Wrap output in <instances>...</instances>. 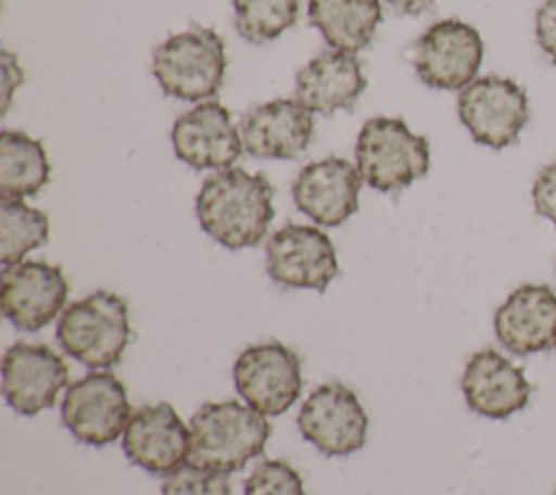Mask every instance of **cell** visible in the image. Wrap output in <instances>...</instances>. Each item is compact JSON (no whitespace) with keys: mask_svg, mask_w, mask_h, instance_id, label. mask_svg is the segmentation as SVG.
Segmentation results:
<instances>
[{"mask_svg":"<svg viewBox=\"0 0 556 495\" xmlns=\"http://www.w3.org/2000/svg\"><path fill=\"white\" fill-rule=\"evenodd\" d=\"M274 187L263 174L228 167L211 174L195 195L202 230L228 250L254 248L274 219Z\"/></svg>","mask_w":556,"mask_h":495,"instance_id":"6da1fadb","label":"cell"},{"mask_svg":"<svg viewBox=\"0 0 556 495\" xmlns=\"http://www.w3.org/2000/svg\"><path fill=\"white\" fill-rule=\"evenodd\" d=\"M226 65L222 35L200 24L169 35L152 52V76L161 91L185 102L213 100L224 85Z\"/></svg>","mask_w":556,"mask_h":495,"instance_id":"7a4b0ae2","label":"cell"},{"mask_svg":"<svg viewBox=\"0 0 556 495\" xmlns=\"http://www.w3.org/2000/svg\"><path fill=\"white\" fill-rule=\"evenodd\" d=\"M191 460L235 473L256 458L271 434L267 417L245 402H206L191 421Z\"/></svg>","mask_w":556,"mask_h":495,"instance_id":"3957f363","label":"cell"},{"mask_svg":"<svg viewBox=\"0 0 556 495\" xmlns=\"http://www.w3.org/2000/svg\"><path fill=\"white\" fill-rule=\"evenodd\" d=\"M56 341L65 354L91 369L117 365L130 341L126 300L100 289L72 302L56 321Z\"/></svg>","mask_w":556,"mask_h":495,"instance_id":"277c9868","label":"cell"},{"mask_svg":"<svg viewBox=\"0 0 556 495\" xmlns=\"http://www.w3.org/2000/svg\"><path fill=\"white\" fill-rule=\"evenodd\" d=\"M354 156L363 182L389 193L428 174L430 143L400 117H371L358 130Z\"/></svg>","mask_w":556,"mask_h":495,"instance_id":"5b68a950","label":"cell"},{"mask_svg":"<svg viewBox=\"0 0 556 495\" xmlns=\"http://www.w3.org/2000/svg\"><path fill=\"white\" fill-rule=\"evenodd\" d=\"M130 417L126 386L106 369H93L72 382L61 402L63 426L76 441L93 447H104L124 436Z\"/></svg>","mask_w":556,"mask_h":495,"instance_id":"8992f818","label":"cell"},{"mask_svg":"<svg viewBox=\"0 0 556 495\" xmlns=\"http://www.w3.org/2000/svg\"><path fill=\"white\" fill-rule=\"evenodd\" d=\"M456 111L473 141L493 150L510 145L530 119L526 89L513 78L495 74L469 82L458 93Z\"/></svg>","mask_w":556,"mask_h":495,"instance_id":"52a82bcc","label":"cell"},{"mask_svg":"<svg viewBox=\"0 0 556 495\" xmlns=\"http://www.w3.org/2000/svg\"><path fill=\"white\" fill-rule=\"evenodd\" d=\"M235 389L248 406L265 417L282 415L302 393V360L300 356L278 343L248 345L232 367Z\"/></svg>","mask_w":556,"mask_h":495,"instance_id":"ba28073f","label":"cell"},{"mask_svg":"<svg viewBox=\"0 0 556 495\" xmlns=\"http://www.w3.org/2000/svg\"><path fill=\"white\" fill-rule=\"evenodd\" d=\"M267 276L285 289H313L324 293L339 274L337 250L317 226L285 224L265 245Z\"/></svg>","mask_w":556,"mask_h":495,"instance_id":"9c48e42d","label":"cell"},{"mask_svg":"<svg viewBox=\"0 0 556 495\" xmlns=\"http://www.w3.org/2000/svg\"><path fill=\"white\" fill-rule=\"evenodd\" d=\"M484 43L480 33L456 17L439 20L415 43V72L432 89L463 91L478 78Z\"/></svg>","mask_w":556,"mask_h":495,"instance_id":"30bf717a","label":"cell"},{"mask_svg":"<svg viewBox=\"0 0 556 495\" xmlns=\"http://www.w3.org/2000/svg\"><path fill=\"white\" fill-rule=\"evenodd\" d=\"M298 428L321 454L348 456L365 445L369 417L352 389L341 382H326L304 399Z\"/></svg>","mask_w":556,"mask_h":495,"instance_id":"8fae6325","label":"cell"},{"mask_svg":"<svg viewBox=\"0 0 556 495\" xmlns=\"http://www.w3.org/2000/svg\"><path fill=\"white\" fill-rule=\"evenodd\" d=\"M70 295V282L59 265L22 261L2 269L0 306L4 317L20 330L37 332L54 321Z\"/></svg>","mask_w":556,"mask_h":495,"instance_id":"7c38bea8","label":"cell"},{"mask_svg":"<svg viewBox=\"0 0 556 495\" xmlns=\"http://www.w3.org/2000/svg\"><path fill=\"white\" fill-rule=\"evenodd\" d=\"M174 154L193 169H228L241 156L243 143L230 111L217 100H204L172 124Z\"/></svg>","mask_w":556,"mask_h":495,"instance_id":"4fadbf2b","label":"cell"},{"mask_svg":"<svg viewBox=\"0 0 556 495\" xmlns=\"http://www.w3.org/2000/svg\"><path fill=\"white\" fill-rule=\"evenodd\" d=\"M122 449L126 458L154 475H167L191 458V430L167 402L132 412Z\"/></svg>","mask_w":556,"mask_h":495,"instance_id":"5bb4252c","label":"cell"},{"mask_svg":"<svg viewBox=\"0 0 556 495\" xmlns=\"http://www.w3.org/2000/svg\"><path fill=\"white\" fill-rule=\"evenodd\" d=\"M67 386L65 360L43 343H13L2 356V395L20 415L52 408L59 391Z\"/></svg>","mask_w":556,"mask_h":495,"instance_id":"9a60e30c","label":"cell"},{"mask_svg":"<svg viewBox=\"0 0 556 495\" xmlns=\"http://www.w3.org/2000/svg\"><path fill=\"white\" fill-rule=\"evenodd\" d=\"M361 185L356 165L343 156H328L300 169L291 195L300 213L319 226L334 228L356 213Z\"/></svg>","mask_w":556,"mask_h":495,"instance_id":"2e32d148","label":"cell"},{"mask_svg":"<svg viewBox=\"0 0 556 495\" xmlns=\"http://www.w3.org/2000/svg\"><path fill=\"white\" fill-rule=\"evenodd\" d=\"M243 150L256 158H298L313 141V113L298 98L252 106L239 122Z\"/></svg>","mask_w":556,"mask_h":495,"instance_id":"e0dca14e","label":"cell"},{"mask_svg":"<svg viewBox=\"0 0 556 495\" xmlns=\"http://www.w3.org/2000/svg\"><path fill=\"white\" fill-rule=\"evenodd\" d=\"M467 406L486 419H506L528 406L532 384L521 367L493 347L476 352L463 371Z\"/></svg>","mask_w":556,"mask_h":495,"instance_id":"ac0fdd59","label":"cell"},{"mask_svg":"<svg viewBox=\"0 0 556 495\" xmlns=\"http://www.w3.org/2000/svg\"><path fill=\"white\" fill-rule=\"evenodd\" d=\"M497 341L515 356H530L556 343V293L547 284L517 287L495 310Z\"/></svg>","mask_w":556,"mask_h":495,"instance_id":"d6986e66","label":"cell"},{"mask_svg":"<svg viewBox=\"0 0 556 495\" xmlns=\"http://www.w3.org/2000/svg\"><path fill=\"white\" fill-rule=\"evenodd\" d=\"M367 87L356 54L324 50L295 74V98L315 115H330L339 109H354Z\"/></svg>","mask_w":556,"mask_h":495,"instance_id":"ffe728a7","label":"cell"},{"mask_svg":"<svg viewBox=\"0 0 556 495\" xmlns=\"http://www.w3.org/2000/svg\"><path fill=\"white\" fill-rule=\"evenodd\" d=\"M308 22L330 48L356 54L374 41L382 4L380 0H308Z\"/></svg>","mask_w":556,"mask_h":495,"instance_id":"44dd1931","label":"cell"},{"mask_svg":"<svg viewBox=\"0 0 556 495\" xmlns=\"http://www.w3.org/2000/svg\"><path fill=\"white\" fill-rule=\"evenodd\" d=\"M50 161L39 139L22 130L0 132V195L24 200L39 193L50 180Z\"/></svg>","mask_w":556,"mask_h":495,"instance_id":"7402d4cb","label":"cell"},{"mask_svg":"<svg viewBox=\"0 0 556 495\" xmlns=\"http://www.w3.org/2000/svg\"><path fill=\"white\" fill-rule=\"evenodd\" d=\"M48 215L24 200H0V263L11 267L24 256L48 243Z\"/></svg>","mask_w":556,"mask_h":495,"instance_id":"603a6c76","label":"cell"},{"mask_svg":"<svg viewBox=\"0 0 556 495\" xmlns=\"http://www.w3.org/2000/svg\"><path fill=\"white\" fill-rule=\"evenodd\" d=\"M235 28L248 43L278 39L298 22L300 0H232Z\"/></svg>","mask_w":556,"mask_h":495,"instance_id":"cb8c5ba5","label":"cell"},{"mask_svg":"<svg viewBox=\"0 0 556 495\" xmlns=\"http://www.w3.org/2000/svg\"><path fill=\"white\" fill-rule=\"evenodd\" d=\"M161 495H232V486L228 473L189 458L165 475Z\"/></svg>","mask_w":556,"mask_h":495,"instance_id":"d4e9b609","label":"cell"},{"mask_svg":"<svg viewBox=\"0 0 556 495\" xmlns=\"http://www.w3.org/2000/svg\"><path fill=\"white\" fill-rule=\"evenodd\" d=\"M243 495H306L300 473L287 460H263L243 484Z\"/></svg>","mask_w":556,"mask_h":495,"instance_id":"484cf974","label":"cell"},{"mask_svg":"<svg viewBox=\"0 0 556 495\" xmlns=\"http://www.w3.org/2000/svg\"><path fill=\"white\" fill-rule=\"evenodd\" d=\"M534 211L556 226V161L545 165L532 185Z\"/></svg>","mask_w":556,"mask_h":495,"instance_id":"4316f807","label":"cell"},{"mask_svg":"<svg viewBox=\"0 0 556 495\" xmlns=\"http://www.w3.org/2000/svg\"><path fill=\"white\" fill-rule=\"evenodd\" d=\"M534 37L543 54L556 65V0H545L536 9Z\"/></svg>","mask_w":556,"mask_h":495,"instance_id":"83f0119b","label":"cell"},{"mask_svg":"<svg viewBox=\"0 0 556 495\" xmlns=\"http://www.w3.org/2000/svg\"><path fill=\"white\" fill-rule=\"evenodd\" d=\"M0 72H2V91H0L2 115H7V111H9L11 102H13V93L24 82V69H22L17 56L11 50H2V54H0Z\"/></svg>","mask_w":556,"mask_h":495,"instance_id":"f1b7e54d","label":"cell"},{"mask_svg":"<svg viewBox=\"0 0 556 495\" xmlns=\"http://www.w3.org/2000/svg\"><path fill=\"white\" fill-rule=\"evenodd\" d=\"M384 2L404 15H419L434 4V0H384Z\"/></svg>","mask_w":556,"mask_h":495,"instance_id":"f546056e","label":"cell"},{"mask_svg":"<svg viewBox=\"0 0 556 495\" xmlns=\"http://www.w3.org/2000/svg\"><path fill=\"white\" fill-rule=\"evenodd\" d=\"M554 347H556V343H554Z\"/></svg>","mask_w":556,"mask_h":495,"instance_id":"4dcf8cb0","label":"cell"},{"mask_svg":"<svg viewBox=\"0 0 556 495\" xmlns=\"http://www.w3.org/2000/svg\"><path fill=\"white\" fill-rule=\"evenodd\" d=\"M554 495H556V493H554Z\"/></svg>","mask_w":556,"mask_h":495,"instance_id":"1f68e13d","label":"cell"}]
</instances>
